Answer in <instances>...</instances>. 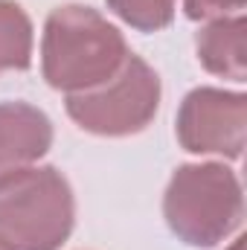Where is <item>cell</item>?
<instances>
[{
	"label": "cell",
	"mask_w": 247,
	"mask_h": 250,
	"mask_svg": "<svg viewBox=\"0 0 247 250\" xmlns=\"http://www.w3.org/2000/svg\"><path fill=\"white\" fill-rule=\"evenodd\" d=\"M131 53L123 32L87 6H59L44 26L41 67L50 87L82 93L108 82Z\"/></svg>",
	"instance_id": "cell-1"
},
{
	"label": "cell",
	"mask_w": 247,
	"mask_h": 250,
	"mask_svg": "<svg viewBox=\"0 0 247 250\" xmlns=\"http://www.w3.org/2000/svg\"><path fill=\"white\" fill-rule=\"evenodd\" d=\"M76 218L70 184L53 166H26L0 178V248L59 250Z\"/></svg>",
	"instance_id": "cell-2"
},
{
	"label": "cell",
	"mask_w": 247,
	"mask_h": 250,
	"mask_svg": "<svg viewBox=\"0 0 247 250\" xmlns=\"http://www.w3.org/2000/svg\"><path fill=\"white\" fill-rule=\"evenodd\" d=\"M163 215L172 233L189 248H212L242 224V184L224 163L181 166L169 181Z\"/></svg>",
	"instance_id": "cell-3"
},
{
	"label": "cell",
	"mask_w": 247,
	"mask_h": 250,
	"mask_svg": "<svg viewBox=\"0 0 247 250\" xmlns=\"http://www.w3.org/2000/svg\"><path fill=\"white\" fill-rule=\"evenodd\" d=\"M160 105V79L140 56H128L125 64L102 84L70 93V120L102 137L137 134L154 120Z\"/></svg>",
	"instance_id": "cell-4"
},
{
	"label": "cell",
	"mask_w": 247,
	"mask_h": 250,
	"mask_svg": "<svg viewBox=\"0 0 247 250\" xmlns=\"http://www.w3.org/2000/svg\"><path fill=\"white\" fill-rule=\"evenodd\" d=\"M247 131V99L242 93L198 87L181 105L178 140L192 154L242 157Z\"/></svg>",
	"instance_id": "cell-5"
},
{
	"label": "cell",
	"mask_w": 247,
	"mask_h": 250,
	"mask_svg": "<svg viewBox=\"0 0 247 250\" xmlns=\"http://www.w3.org/2000/svg\"><path fill=\"white\" fill-rule=\"evenodd\" d=\"M53 146V123L26 102H0V178L32 166Z\"/></svg>",
	"instance_id": "cell-6"
},
{
	"label": "cell",
	"mask_w": 247,
	"mask_h": 250,
	"mask_svg": "<svg viewBox=\"0 0 247 250\" xmlns=\"http://www.w3.org/2000/svg\"><path fill=\"white\" fill-rule=\"evenodd\" d=\"M198 59L201 64L215 73L224 76L230 82H245L247 76V23L242 15L233 18H215L209 21L201 32H198Z\"/></svg>",
	"instance_id": "cell-7"
},
{
	"label": "cell",
	"mask_w": 247,
	"mask_h": 250,
	"mask_svg": "<svg viewBox=\"0 0 247 250\" xmlns=\"http://www.w3.org/2000/svg\"><path fill=\"white\" fill-rule=\"evenodd\" d=\"M29 62H32V23L18 3L0 0V73L26 70Z\"/></svg>",
	"instance_id": "cell-8"
},
{
	"label": "cell",
	"mask_w": 247,
	"mask_h": 250,
	"mask_svg": "<svg viewBox=\"0 0 247 250\" xmlns=\"http://www.w3.org/2000/svg\"><path fill=\"white\" fill-rule=\"evenodd\" d=\"M108 9L140 32H157L175 18V0H108Z\"/></svg>",
	"instance_id": "cell-9"
},
{
	"label": "cell",
	"mask_w": 247,
	"mask_h": 250,
	"mask_svg": "<svg viewBox=\"0 0 247 250\" xmlns=\"http://www.w3.org/2000/svg\"><path fill=\"white\" fill-rule=\"evenodd\" d=\"M184 6L192 21H204V18H227L230 12H239L245 0H184Z\"/></svg>",
	"instance_id": "cell-10"
},
{
	"label": "cell",
	"mask_w": 247,
	"mask_h": 250,
	"mask_svg": "<svg viewBox=\"0 0 247 250\" xmlns=\"http://www.w3.org/2000/svg\"><path fill=\"white\" fill-rule=\"evenodd\" d=\"M230 250H245V239H236V242H233V248Z\"/></svg>",
	"instance_id": "cell-11"
},
{
	"label": "cell",
	"mask_w": 247,
	"mask_h": 250,
	"mask_svg": "<svg viewBox=\"0 0 247 250\" xmlns=\"http://www.w3.org/2000/svg\"><path fill=\"white\" fill-rule=\"evenodd\" d=\"M0 250H3V248H0Z\"/></svg>",
	"instance_id": "cell-12"
}]
</instances>
